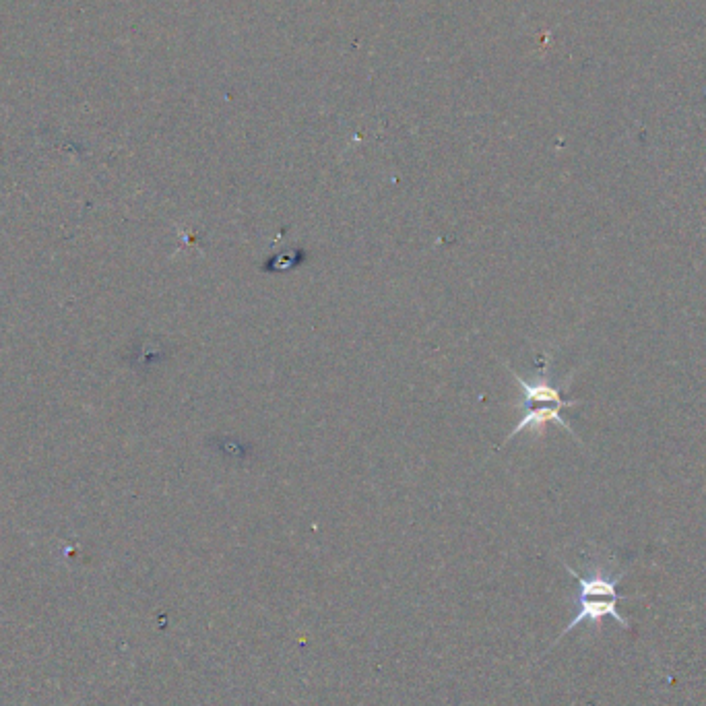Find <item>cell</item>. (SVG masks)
<instances>
[{"mask_svg": "<svg viewBox=\"0 0 706 706\" xmlns=\"http://www.w3.org/2000/svg\"><path fill=\"white\" fill-rule=\"evenodd\" d=\"M566 570L574 576V581L579 583V597H576V614L570 620V624L562 630L560 638L585 622L599 626L603 618H614L624 630L630 628V620L618 612V601L622 597L618 595L616 587L622 581L624 576L622 572L614 576L605 568H597V566L591 568L589 574L576 572L572 566H566Z\"/></svg>", "mask_w": 706, "mask_h": 706, "instance_id": "obj_1", "label": "cell"}, {"mask_svg": "<svg viewBox=\"0 0 706 706\" xmlns=\"http://www.w3.org/2000/svg\"><path fill=\"white\" fill-rule=\"evenodd\" d=\"M510 374L515 376V380L519 382V387L523 389V397H525V407H533L535 403H545V405H560V407H574L581 405V401H566L560 395V389L554 387L550 382V360L548 364L543 366V370L539 372V376L535 380H525L523 376L517 374V370H512L508 366Z\"/></svg>", "mask_w": 706, "mask_h": 706, "instance_id": "obj_2", "label": "cell"}, {"mask_svg": "<svg viewBox=\"0 0 706 706\" xmlns=\"http://www.w3.org/2000/svg\"><path fill=\"white\" fill-rule=\"evenodd\" d=\"M560 409H564V407H560V405H545V407H527V411H525V415L521 417V420H519V424L515 426V428H512V432L506 436V440H504V444L506 442H510L512 438H515L519 432H523V430H535V432H543V428L545 426H548V424H556V426H562L564 430H568V434L576 440V442H579V438H576V434H574V430L570 428V424L564 420V417L560 415Z\"/></svg>", "mask_w": 706, "mask_h": 706, "instance_id": "obj_3", "label": "cell"}]
</instances>
